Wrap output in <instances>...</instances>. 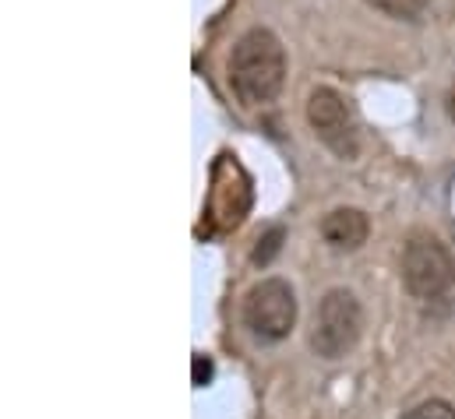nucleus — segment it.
Instances as JSON below:
<instances>
[{
	"label": "nucleus",
	"instance_id": "7ed1b4c3",
	"mask_svg": "<svg viewBox=\"0 0 455 419\" xmlns=\"http://www.w3.org/2000/svg\"><path fill=\"white\" fill-rule=\"evenodd\" d=\"M243 324L261 342H283L297 328V293L283 279H261L243 296Z\"/></svg>",
	"mask_w": 455,
	"mask_h": 419
},
{
	"label": "nucleus",
	"instance_id": "f03ea898",
	"mask_svg": "<svg viewBox=\"0 0 455 419\" xmlns=\"http://www.w3.org/2000/svg\"><path fill=\"white\" fill-rule=\"evenodd\" d=\"M403 286L413 300H438L455 286L452 250L427 229H413L403 243Z\"/></svg>",
	"mask_w": 455,
	"mask_h": 419
},
{
	"label": "nucleus",
	"instance_id": "9d476101",
	"mask_svg": "<svg viewBox=\"0 0 455 419\" xmlns=\"http://www.w3.org/2000/svg\"><path fill=\"white\" fill-rule=\"evenodd\" d=\"M403 419H455V409L445 399H427V402L413 406Z\"/></svg>",
	"mask_w": 455,
	"mask_h": 419
},
{
	"label": "nucleus",
	"instance_id": "39448f33",
	"mask_svg": "<svg viewBox=\"0 0 455 419\" xmlns=\"http://www.w3.org/2000/svg\"><path fill=\"white\" fill-rule=\"evenodd\" d=\"M307 123L315 130V138L339 159H356L360 152V127H356V116L349 103L342 99L336 89L329 85H318L311 89L307 96Z\"/></svg>",
	"mask_w": 455,
	"mask_h": 419
},
{
	"label": "nucleus",
	"instance_id": "0eeeda50",
	"mask_svg": "<svg viewBox=\"0 0 455 419\" xmlns=\"http://www.w3.org/2000/svg\"><path fill=\"white\" fill-rule=\"evenodd\" d=\"M367 236H371V218H367V211L342 205V209H332L322 218V240H325L332 250H339V254L360 250V247L367 243Z\"/></svg>",
	"mask_w": 455,
	"mask_h": 419
},
{
	"label": "nucleus",
	"instance_id": "9b49d317",
	"mask_svg": "<svg viewBox=\"0 0 455 419\" xmlns=\"http://www.w3.org/2000/svg\"><path fill=\"white\" fill-rule=\"evenodd\" d=\"M212 374H216L212 360H209V356H202V352H195V388H205V384L212 381Z\"/></svg>",
	"mask_w": 455,
	"mask_h": 419
},
{
	"label": "nucleus",
	"instance_id": "f257e3e1",
	"mask_svg": "<svg viewBox=\"0 0 455 419\" xmlns=\"http://www.w3.org/2000/svg\"><path fill=\"white\" fill-rule=\"evenodd\" d=\"M229 85L243 106L258 109L279 99L286 85V50L265 25L247 28L229 50Z\"/></svg>",
	"mask_w": 455,
	"mask_h": 419
},
{
	"label": "nucleus",
	"instance_id": "1a4fd4ad",
	"mask_svg": "<svg viewBox=\"0 0 455 419\" xmlns=\"http://www.w3.org/2000/svg\"><path fill=\"white\" fill-rule=\"evenodd\" d=\"M283 236H286V233H283L279 225H275V229H268V233L258 240V247H254L251 261H254V265H268V261L279 254V247H283Z\"/></svg>",
	"mask_w": 455,
	"mask_h": 419
},
{
	"label": "nucleus",
	"instance_id": "20e7f679",
	"mask_svg": "<svg viewBox=\"0 0 455 419\" xmlns=\"http://www.w3.org/2000/svg\"><path fill=\"white\" fill-rule=\"evenodd\" d=\"M363 331V311L360 300L349 289H329L318 304V320H315V335L311 345L322 360H342Z\"/></svg>",
	"mask_w": 455,
	"mask_h": 419
},
{
	"label": "nucleus",
	"instance_id": "6e6552de",
	"mask_svg": "<svg viewBox=\"0 0 455 419\" xmlns=\"http://www.w3.org/2000/svg\"><path fill=\"white\" fill-rule=\"evenodd\" d=\"M363 4L395 21H424V14L431 7V0H363Z\"/></svg>",
	"mask_w": 455,
	"mask_h": 419
},
{
	"label": "nucleus",
	"instance_id": "423d86ee",
	"mask_svg": "<svg viewBox=\"0 0 455 419\" xmlns=\"http://www.w3.org/2000/svg\"><path fill=\"white\" fill-rule=\"evenodd\" d=\"M251 198H254L251 177L243 173L236 155H220L212 166V187H209V202H205V218H209L212 233L236 229L251 211Z\"/></svg>",
	"mask_w": 455,
	"mask_h": 419
},
{
	"label": "nucleus",
	"instance_id": "f8f14e48",
	"mask_svg": "<svg viewBox=\"0 0 455 419\" xmlns=\"http://www.w3.org/2000/svg\"><path fill=\"white\" fill-rule=\"evenodd\" d=\"M445 113H449V120L455 123V85L449 89V96H445Z\"/></svg>",
	"mask_w": 455,
	"mask_h": 419
}]
</instances>
